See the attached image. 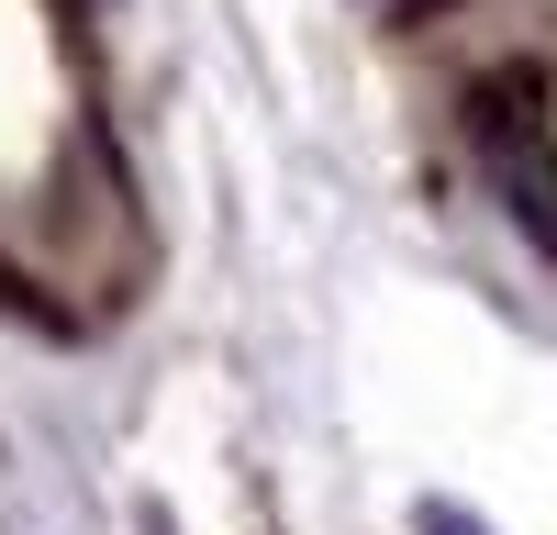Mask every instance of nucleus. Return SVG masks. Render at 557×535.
Wrapping results in <instances>:
<instances>
[{
	"label": "nucleus",
	"mask_w": 557,
	"mask_h": 535,
	"mask_svg": "<svg viewBox=\"0 0 557 535\" xmlns=\"http://www.w3.org/2000/svg\"><path fill=\"white\" fill-rule=\"evenodd\" d=\"M469 146H480V167H491L502 212L524 223V246L557 257V146H546L524 78H480V101H469Z\"/></svg>",
	"instance_id": "1"
},
{
	"label": "nucleus",
	"mask_w": 557,
	"mask_h": 535,
	"mask_svg": "<svg viewBox=\"0 0 557 535\" xmlns=\"http://www.w3.org/2000/svg\"><path fill=\"white\" fill-rule=\"evenodd\" d=\"M412 524H424V535H480V513H457V502H424Z\"/></svg>",
	"instance_id": "2"
}]
</instances>
